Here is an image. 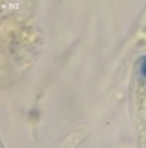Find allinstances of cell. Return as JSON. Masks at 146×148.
<instances>
[{"label":"cell","mask_w":146,"mask_h":148,"mask_svg":"<svg viewBox=\"0 0 146 148\" xmlns=\"http://www.w3.org/2000/svg\"><path fill=\"white\" fill-rule=\"evenodd\" d=\"M139 73H141V77L146 79V57H143V59L139 60Z\"/></svg>","instance_id":"cell-1"}]
</instances>
